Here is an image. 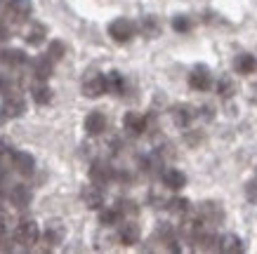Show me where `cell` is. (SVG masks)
<instances>
[{
  "mask_svg": "<svg viewBox=\"0 0 257 254\" xmlns=\"http://www.w3.org/2000/svg\"><path fill=\"white\" fill-rule=\"evenodd\" d=\"M36 238H38V228H36L33 221H26L19 226V231H17V240H19V242L31 245V242H36Z\"/></svg>",
  "mask_w": 257,
  "mask_h": 254,
  "instance_id": "cell-1",
  "label": "cell"
},
{
  "mask_svg": "<svg viewBox=\"0 0 257 254\" xmlns=\"http://www.w3.org/2000/svg\"><path fill=\"white\" fill-rule=\"evenodd\" d=\"M111 36L116 40H127L133 36V24L130 22H116L111 26Z\"/></svg>",
  "mask_w": 257,
  "mask_h": 254,
  "instance_id": "cell-2",
  "label": "cell"
},
{
  "mask_svg": "<svg viewBox=\"0 0 257 254\" xmlns=\"http://www.w3.org/2000/svg\"><path fill=\"white\" fill-rule=\"evenodd\" d=\"M17 167H19V172H24V174H31L33 172V160L26 153L17 155Z\"/></svg>",
  "mask_w": 257,
  "mask_h": 254,
  "instance_id": "cell-3",
  "label": "cell"
},
{
  "mask_svg": "<svg viewBox=\"0 0 257 254\" xmlns=\"http://www.w3.org/2000/svg\"><path fill=\"white\" fill-rule=\"evenodd\" d=\"M101 90H104V80H101V78H94V80L85 83V92L90 94V97H97V94H101Z\"/></svg>",
  "mask_w": 257,
  "mask_h": 254,
  "instance_id": "cell-4",
  "label": "cell"
},
{
  "mask_svg": "<svg viewBox=\"0 0 257 254\" xmlns=\"http://www.w3.org/2000/svg\"><path fill=\"white\" fill-rule=\"evenodd\" d=\"M85 127L90 132H101L104 130V116H90L87 118V123H85Z\"/></svg>",
  "mask_w": 257,
  "mask_h": 254,
  "instance_id": "cell-5",
  "label": "cell"
},
{
  "mask_svg": "<svg viewBox=\"0 0 257 254\" xmlns=\"http://www.w3.org/2000/svg\"><path fill=\"white\" fill-rule=\"evenodd\" d=\"M8 108H10V111H8L10 116H17V113H22V111H24V104H22V101H12Z\"/></svg>",
  "mask_w": 257,
  "mask_h": 254,
  "instance_id": "cell-6",
  "label": "cell"
},
{
  "mask_svg": "<svg viewBox=\"0 0 257 254\" xmlns=\"http://www.w3.org/2000/svg\"><path fill=\"white\" fill-rule=\"evenodd\" d=\"M135 238H137V228H133V226H130L127 231H123V240H125V242H133Z\"/></svg>",
  "mask_w": 257,
  "mask_h": 254,
  "instance_id": "cell-7",
  "label": "cell"
},
{
  "mask_svg": "<svg viewBox=\"0 0 257 254\" xmlns=\"http://www.w3.org/2000/svg\"><path fill=\"white\" fill-rule=\"evenodd\" d=\"M29 200V193L26 191H17L15 193V202H19V205H22V202H26Z\"/></svg>",
  "mask_w": 257,
  "mask_h": 254,
  "instance_id": "cell-8",
  "label": "cell"
},
{
  "mask_svg": "<svg viewBox=\"0 0 257 254\" xmlns=\"http://www.w3.org/2000/svg\"><path fill=\"white\" fill-rule=\"evenodd\" d=\"M168 181H170V184H182V177H177V174H170V177H168Z\"/></svg>",
  "mask_w": 257,
  "mask_h": 254,
  "instance_id": "cell-9",
  "label": "cell"
}]
</instances>
